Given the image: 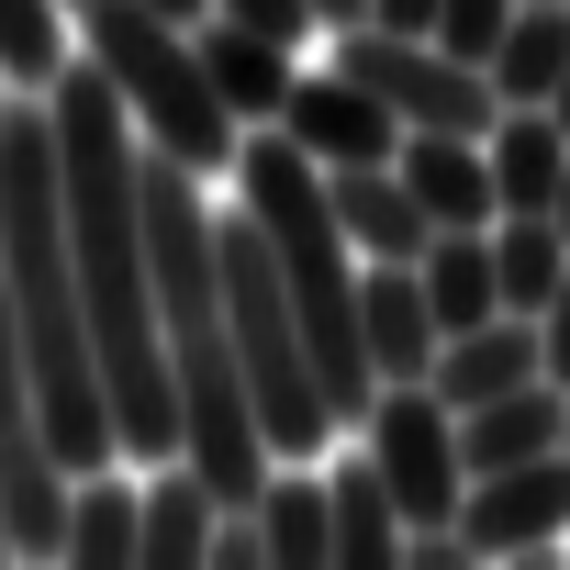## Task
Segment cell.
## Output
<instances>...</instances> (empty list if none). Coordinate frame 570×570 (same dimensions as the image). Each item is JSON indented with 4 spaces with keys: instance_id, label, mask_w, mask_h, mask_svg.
Listing matches in <instances>:
<instances>
[{
    "instance_id": "1",
    "label": "cell",
    "mask_w": 570,
    "mask_h": 570,
    "mask_svg": "<svg viewBox=\"0 0 570 570\" xmlns=\"http://www.w3.org/2000/svg\"><path fill=\"white\" fill-rule=\"evenodd\" d=\"M57 112V179H68V246H79V303L101 336V392L124 459H179V381H168V325H157V257H146V146L101 57H68L46 79Z\"/></svg>"
},
{
    "instance_id": "2",
    "label": "cell",
    "mask_w": 570,
    "mask_h": 570,
    "mask_svg": "<svg viewBox=\"0 0 570 570\" xmlns=\"http://www.w3.org/2000/svg\"><path fill=\"white\" fill-rule=\"evenodd\" d=\"M0 279H12V325H23L57 459L101 470L124 436H112L101 336H90V303H79V246H68V179H57V112L46 101L0 112Z\"/></svg>"
},
{
    "instance_id": "3",
    "label": "cell",
    "mask_w": 570,
    "mask_h": 570,
    "mask_svg": "<svg viewBox=\"0 0 570 570\" xmlns=\"http://www.w3.org/2000/svg\"><path fill=\"white\" fill-rule=\"evenodd\" d=\"M213 235H224V325H235V370H246V403L268 425V459H314L347 414H336V392L314 370V336L292 314L279 246H268L257 213H213Z\"/></svg>"
},
{
    "instance_id": "4",
    "label": "cell",
    "mask_w": 570,
    "mask_h": 570,
    "mask_svg": "<svg viewBox=\"0 0 570 570\" xmlns=\"http://www.w3.org/2000/svg\"><path fill=\"white\" fill-rule=\"evenodd\" d=\"M79 46L112 68V90H124V112H135V135L157 146V157H179V168H235V146H246V124L224 112V90H213V68H202V46H190V23L179 12H157V0H90L79 12Z\"/></svg>"
},
{
    "instance_id": "5",
    "label": "cell",
    "mask_w": 570,
    "mask_h": 570,
    "mask_svg": "<svg viewBox=\"0 0 570 570\" xmlns=\"http://www.w3.org/2000/svg\"><path fill=\"white\" fill-rule=\"evenodd\" d=\"M68 459L46 436V392L12 325V279H0V525H12V559H68Z\"/></svg>"
},
{
    "instance_id": "6",
    "label": "cell",
    "mask_w": 570,
    "mask_h": 570,
    "mask_svg": "<svg viewBox=\"0 0 570 570\" xmlns=\"http://www.w3.org/2000/svg\"><path fill=\"white\" fill-rule=\"evenodd\" d=\"M336 68H358V79H370V90H381V101L403 112V135H492V112H503L492 68L448 57L436 35H392V23H347Z\"/></svg>"
},
{
    "instance_id": "7",
    "label": "cell",
    "mask_w": 570,
    "mask_h": 570,
    "mask_svg": "<svg viewBox=\"0 0 570 570\" xmlns=\"http://www.w3.org/2000/svg\"><path fill=\"white\" fill-rule=\"evenodd\" d=\"M370 459L403 503V525H448L459 492H470V459H459V403L436 381H381L370 392Z\"/></svg>"
},
{
    "instance_id": "8",
    "label": "cell",
    "mask_w": 570,
    "mask_h": 570,
    "mask_svg": "<svg viewBox=\"0 0 570 570\" xmlns=\"http://www.w3.org/2000/svg\"><path fill=\"white\" fill-rule=\"evenodd\" d=\"M459 537H470V559H548V548H570V448L481 470L459 492Z\"/></svg>"
},
{
    "instance_id": "9",
    "label": "cell",
    "mask_w": 570,
    "mask_h": 570,
    "mask_svg": "<svg viewBox=\"0 0 570 570\" xmlns=\"http://www.w3.org/2000/svg\"><path fill=\"white\" fill-rule=\"evenodd\" d=\"M279 135H292L314 168H381V157H403V112H392L358 68L292 79V101H279Z\"/></svg>"
},
{
    "instance_id": "10",
    "label": "cell",
    "mask_w": 570,
    "mask_h": 570,
    "mask_svg": "<svg viewBox=\"0 0 570 570\" xmlns=\"http://www.w3.org/2000/svg\"><path fill=\"white\" fill-rule=\"evenodd\" d=\"M358 347H370V381H425L436 370L448 325L425 303V268L414 257H370V279H358Z\"/></svg>"
},
{
    "instance_id": "11",
    "label": "cell",
    "mask_w": 570,
    "mask_h": 570,
    "mask_svg": "<svg viewBox=\"0 0 570 570\" xmlns=\"http://www.w3.org/2000/svg\"><path fill=\"white\" fill-rule=\"evenodd\" d=\"M190 46H202V68H213V90H224L235 124H279V101H292V46H279V35H257L235 12H202Z\"/></svg>"
},
{
    "instance_id": "12",
    "label": "cell",
    "mask_w": 570,
    "mask_h": 570,
    "mask_svg": "<svg viewBox=\"0 0 570 570\" xmlns=\"http://www.w3.org/2000/svg\"><path fill=\"white\" fill-rule=\"evenodd\" d=\"M325 190H336V224H347L358 257H425L436 246V213L414 202V179L392 157L381 168H325Z\"/></svg>"
},
{
    "instance_id": "13",
    "label": "cell",
    "mask_w": 570,
    "mask_h": 570,
    "mask_svg": "<svg viewBox=\"0 0 570 570\" xmlns=\"http://www.w3.org/2000/svg\"><path fill=\"white\" fill-rule=\"evenodd\" d=\"M548 370V336H537V314H481V325H459L448 347H436V392L448 403H492V392H514V381H537Z\"/></svg>"
},
{
    "instance_id": "14",
    "label": "cell",
    "mask_w": 570,
    "mask_h": 570,
    "mask_svg": "<svg viewBox=\"0 0 570 570\" xmlns=\"http://www.w3.org/2000/svg\"><path fill=\"white\" fill-rule=\"evenodd\" d=\"M481 146H492V190H503V213H559V179H570V135L548 124V101H503Z\"/></svg>"
},
{
    "instance_id": "15",
    "label": "cell",
    "mask_w": 570,
    "mask_h": 570,
    "mask_svg": "<svg viewBox=\"0 0 570 570\" xmlns=\"http://www.w3.org/2000/svg\"><path fill=\"white\" fill-rule=\"evenodd\" d=\"M392 168L414 179V202L436 224H503V190H492V146L481 135H403Z\"/></svg>"
},
{
    "instance_id": "16",
    "label": "cell",
    "mask_w": 570,
    "mask_h": 570,
    "mask_svg": "<svg viewBox=\"0 0 570 570\" xmlns=\"http://www.w3.org/2000/svg\"><path fill=\"white\" fill-rule=\"evenodd\" d=\"M257 525H268V570H325V559H336V492H325L314 470H292V459L268 470Z\"/></svg>"
},
{
    "instance_id": "17",
    "label": "cell",
    "mask_w": 570,
    "mask_h": 570,
    "mask_svg": "<svg viewBox=\"0 0 570 570\" xmlns=\"http://www.w3.org/2000/svg\"><path fill=\"white\" fill-rule=\"evenodd\" d=\"M213 525H224V492L179 459L168 481H146V559L135 570H202L213 559Z\"/></svg>"
},
{
    "instance_id": "18",
    "label": "cell",
    "mask_w": 570,
    "mask_h": 570,
    "mask_svg": "<svg viewBox=\"0 0 570 570\" xmlns=\"http://www.w3.org/2000/svg\"><path fill=\"white\" fill-rule=\"evenodd\" d=\"M325 492H336V559L347 570H403V503H392L381 459L358 448L347 470H325Z\"/></svg>"
},
{
    "instance_id": "19",
    "label": "cell",
    "mask_w": 570,
    "mask_h": 570,
    "mask_svg": "<svg viewBox=\"0 0 570 570\" xmlns=\"http://www.w3.org/2000/svg\"><path fill=\"white\" fill-rule=\"evenodd\" d=\"M68 559H79V570L146 559V492L112 481V470H79V481H68Z\"/></svg>"
},
{
    "instance_id": "20",
    "label": "cell",
    "mask_w": 570,
    "mask_h": 570,
    "mask_svg": "<svg viewBox=\"0 0 570 570\" xmlns=\"http://www.w3.org/2000/svg\"><path fill=\"white\" fill-rule=\"evenodd\" d=\"M559 79H570V0H525L503 23V46H492V90L503 101H548Z\"/></svg>"
},
{
    "instance_id": "21",
    "label": "cell",
    "mask_w": 570,
    "mask_h": 570,
    "mask_svg": "<svg viewBox=\"0 0 570 570\" xmlns=\"http://www.w3.org/2000/svg\"><path fill=\"white\" fill-rule=\"evenodd\" d=\"M492 268H503V314H548V292L570 279L559 213H503V224H492Z\"/></svg>"
},
{
    "instance_id": "22",
    "label": "cell",
    "mask_w": 570,
    "mask_h": 570,
    "mask_svg": "<svg viewBox=\"0 0 570 570\" xmlns=\"http://www.w3.org/2000/svg\"><path fill=\"white\" fill-rule=\"evenodd\" d=\"M514 12H525V0H436V46L470 57V68H492V46H503Z\"/></svg>"
},
{
    "instance_id": "23",
    "label": "cell",
    "mask_w": 570,
    "mask_h": 570,
    "mask_svg": "<svg viewBox=\"0 0 570 570\" xmlns=\"http://www.w3.org/2000/svg\"><path fill=\"white\" fill-rule=\"evenodd\" d=\"M213 12H235V23H257V35H279V46L314 35V0H213Z\"/></svg>"
},
{
    "instance_id": "24",
    "label": "cell",
    "mask_w": 570,
    "mask_h": 570,
    "mask_svg": "<svg viewBox=\"0 0 570 570\" xmlns=\"http://www.w3.org/2000/svg\"><path fill=\"white\" fill-rule=\"evenodd\" d=\"M537 336H548V381L570 392V279H559V292H548V314H537Z\"/></svg>"
},
{
    "instance_id": "25",
    "label": "cell",
    "mask_w": 570,
    "mask_h": 570,
    "mask_svg": "<svg viewBox=\"0 0 570 570\" xmlns=\"http://www.w3.org/2000/svg\"><path fill=\"white\" fill-rule=\"evenodd\" d=\"M370 23H392V35H436V0H370Z\"/></svg>"
},
{
    "instance_id": "26",
    "label": "cell",
    "mask_w": 570,
    "mask_h": 570,
    "mask_svg": "<svg viewBox=\"0 0 570 570\" xmlns=\"http://www.w3.org/2000/svg\"><path fill=\"white\" fill-rule=\"evenodd\" d=\"M314 23H336V35H347V23H370V0H314Z\"/></svg>"
},
{
    "instance_id": "27",
    "label": "cell",
    "mask_w": 570,
    "mask_h": 570,
    "mask_svg": "<svg viewBox=\"0 0 570 570\" xmlns=\"http://www.w3.org/2000/svg\"><path fill=\"white\" fill-rule=\"evenodd\" d=\"M548 124H559V135H570V79H559V90H548Z\"/></svg>"
},
{
    "instance_id": "28",
    "label": "cell",
    "mask_w": 570,
    "mask_h": 570,
    "mask_svg": "<svg viewBox=\"0 0 570 570\" xmlns=\"http://www.w3.org/2000/svg\"><path fill=\"white\" fill-rule=\"evenodd\" d=\"M559 235H570V179H559Z\"/></svg>"
},
{
    "instance_id": "29",
    "label": "cell",
    "mask_w": 570,
    "mask_h": 570,
    "mask_svg": "<svg viewBox=\"0 0 570 570\" xmlns=\"http://www.w3.org/2000/svg\"><path fill=\"white\" fill-rule=\"evenodd\" d=\"M0 559H12V525H0Z\"/></svg>"
},
{
    "instance_id": "30",
    "label": "cell",
    "mask_w": 570,
    "mask_h": 570,
    "mask_svg": "<svg viewBox=\"0 0 570 570\" xmlns=\"http://www.w3.org/2000/svg\"><path fill=\"white\" fill-rule=\"evenodd\" d=\"M68 12H90V0H68Z\"/></svg>"
}]
</instances>
